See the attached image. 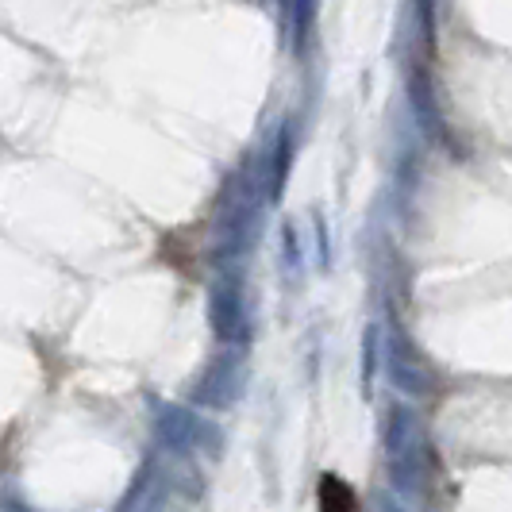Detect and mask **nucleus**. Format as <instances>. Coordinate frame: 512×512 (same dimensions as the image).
<instances>
[{"instance_id":"f257e3e1","label":"nucleus","mask_w":512,"mask_h":512,"mask_svg":"<svg viewBox=\"0 0 512 512\" xmlns=\"http://www.w3.org/2000/svg\"><path fill=\"white\" fill-rule=\"evenodd\" d=\"M320 512H362L355 489L347 486L343 478L335 474H324L320 478Z\"/></svg>"}]
</instances>
